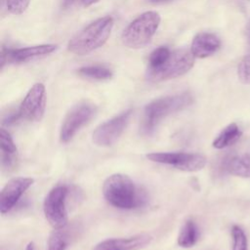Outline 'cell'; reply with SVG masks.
<instances>
[{
    "label": "cell",
    "mask_w": 250,
    "mask_h": 250,
    "mask_svg": "<svg viewBox=\"0 0 250 250\" xmlns=\"http://www.w3.org/2000/svg\"><path fill=\"white\" fill-rule=\"evenodd\" d=\"M242 132L235 123H230L225 127L221 133L216 137L212 146L217 149L228 147L234 144L241 137Z\"/></svg>",
    "instance_id": "cell-16"
},
{
    "label": "cell",
    "mask_w": 250,
    "mask_h": 250,
    "mask_svg": "<svg viewBox=\"0 0 250 250\" xmlns=\"http://www.w3.org/2000/svg\"><path fill=\"white\" fill-rule=\"evenodd\" d=\"M223 169L231 175L250 178V151L239 156L228 158L223 163Z\"/></svg>",
    "instance_id": "cell-15"
},
{
    "label": "cell",
    "mask_w": 250,
    "mask_h": 250,
    "mask_svg": "<svg viewBox=\"0 0 250 250\" xmlns=\"http://www.w3.org/2000/svg\"><path fill=\"white\" fill-rule=\"evenodd\" d=\"M221 47L220 38L211 32L197 33L191 42L190 52L194 58H207L215 54Z\"/></svg>",
    "instance_id": "cell-14"
},
{
    "label": "cell",
    "mask_w": 250,
    "mask_h": 250,
    "mask_svg": "<svg viewBox=\"0 0 250 250\" xmlns=\"http://www.w3.org/2000/svg\"><path fill=\"white\" fill-rule=\"evenodd\" d=\"M105 200L115 208L131 210L143 206L146 201V193L136 186L131 178L123 174H112L103 185Z\"/></svg>",
    "instance_id": "cell-1"
},
{
    "label": "cell",
    "mask_w": 250,
    "mask_h": 250,
    "mask_svg": "<svg viewBox=\"0 0 250 250\" xmlns=\"http://www.w3.org/2000/svg\"><path fill=\"white\" fill-rule=\"evenodd\" d=\"M192 101V96L185 92L162 97L148 103L144 109L142 124L140 126L141 133L146 136L151 135L165 117L188 107L191 104Z\"/></svg>",
    "instance_id": "cell-2"
},
{
    "label": "cell",
    "mask_w": 250,
    "mask_h": 250,
    "mask_svg": "<svg viewBox=\"0 0 250 250\" xmlns=\"http://www.w3.org/2000/svg\"><path fill=\"white\" fill-rule=\"evenodd\" d=\"M152 240L147 233H141L129 237L110 238L98 243L93 250H140Z\"/></svg>",
    "instance_id": "cell-13"
},
{
    "label": "cell",
    "mask_w": 250,
    "mask_h": 250,
    "mask_svg": "<svg viewBox=\"0 0 250 250\" xmlns=\"http://www.w3.org/2000/svg\"><path fill=\"white\" fill-rule=\"evenodd\" d=\"M194 64V56L190 50L178 49L171 52L169 59L158 68L147 69L146 78L151 82H160L180 77L188 72Z\"/></svg>",
    "instance_id": "cell-5"
},
{
    "label": "cell",
    "mask_w": 250,
    "mask_h": 250,
    "mask_svg": "<svg viewBox=\"0 0 250 250\" xmlns=\"http://www.w3.org/2000/svg\"><path fill=\"white\" fill-rule=\"evenodd\" d=\"M171 51L168 47L160 46L154 49L149 57H148V68L147 69H155L160 67L170 57Z\"/></svg>",
    "instance_id": "cell-20"
},
{
    "label": "cell",
    "mask_w": 250,
    "mask_h": 250,
    "mask_svg": "<svg viewBox=\"0 0 250 250\" xmlns=\"http://www.w3.org/2000/svg\"><path fill=\"white\" fill-rule=\"evenodd\" d=\"M160 21L157 12L148 11L141 14L123 30L121 34L122 43L131 49L144 48L155 34Z\"/></svg>",
    "instance_id": "cell-4"
},
{
    "label": "cell",
    "mask_w": 250,
    "mask_h": 250,
    "mask_svg": "<svg viewBox=\"0 0 250 250\" xmlns=\"http://www.w3.org/2000/svg\"><path fill=\"white\" fill-rule=\"evenodd\" d=\"M199 238V229L195 222L191 219L185 222L183 225L179 235H178V245L183 248L192 247Z\"/></svg>",
    "instance_id": "cell-17"
},
{
    "label": "cell",
    "mask_w": 250,
    "mask_h": 250,
    "mask_svg": "<svg viewBox=\"0 0 250 250\" xmlns=\"http://www.w3.org/2000/svg\"><path fill=\"white\" fill-rule=\"evenodd\" d=\"M58 48L55 44H43L25 48H19V49H9V48H2L1 52V63L2 66L5 62H28L30 60H34L36 58L44 57L56 51Z\"/></svg>",
    "instance_id": "cell-12"
},
{
    "label": "cell",
    "mask_w": 250,
    "mask_h": 250,
    "mask_svg": "<svg viewBox=\"0 0 250 250\" xmlns=\"http://www.w3.org/2000/svg\"><path fill=\"white\" fill-rule=\"evenodd\" d=\"M78 73L83 77L95 80H106L112 76L111 70L102 65L83 66L78 69Z\"/></svg>",
    "instance_id": "cell-18"
},
{
    "label": "cell",
    "mask_w": 250,
    "mask_h": 250,
    "mask_svg": "<svg viewBox=\"0 0 250 250\" xmlns=\"http://www.w3.org/2000/svg\"><path fill=\"white\" fill-rule=\"evenodd\" d=\"M31 0H6L8 11L13 15L22 14L28 7Z\"/></svg>",
    "instance_id": "cell-24"
},
{
    "label": "cell",
    "mask_w": 250,
    "mask_h": 250,
    "mask_svg": "<svg viewBox=\"0 0 250 250\" xmlns=\"http://www.w3.org/2000/svg\"><path fill=\"white\" fill-rule=\"evenodd\" d=\"M96 112V105L89 102H81L72 106L62 120L60 130L61 142H69L82 127L90 122Z\"/></svg>",
    "instance_id": "cell-8"
},
{
    "label": "cell",
    "mask_w": 250,
    "mask_h": 250,
    "mask_svg": "<svg viewBox=\"0 0 250 250\" xmlns=\"http://www.w3.org/2000/svg\"><path fill=\"white\" fill-rule=\"evenodd\" d=\"M20 119H21V116H20L19 109H18L17 111H13V112H10L7 115H5L2 119V124L6 125V126H10V125L15 124Z\"/></svg>",
    "instance_id": "cell-25"
},
{
    "label": "cell",
    "mask_w": 250,
    "mask_h": 250,
    "mask_svg": "<svg viewBox=\"0 0 250 250\" xmlns=\"http://www.w3.org/2000/svg\"><path fill=\"white\" fill-rule=\"evenodd\" d=\"M132 112V109H127L99 125L92 135L94 144L99 146H110L116 143L127 127Z\"/></svg>",
    "instance_id": "cell-9"
},
{
    "label": "cell",
    "mask_w": 250,
    "mask_h": 250,
    "mask_svg": "<svg viewBox=\"0 0 250 250\" xmlns=\"http://www.w3.org/2000/svg\"><path fill=\"white\" fill-rule=\"evenodd\" d=\"M46 107V90L42 83L34 84L22 100L19 113L21 119L26 121H40Z\"/></svg>",
    "instance_id": "cell-10"
},
{
    "label": "cell",
    "mask_w": 250,
    "mask_h": 250,
    "mask_svg": "<svg viewBox=\"0 0 250 250\" xmlns=\"http://www.w3.org/2000/svg\"><path fill=\"white\" fill-rule=\"evenodd\" d=\"M34 180L25 177L11 179L1 190L0 211L2 215L10 212L18 203L22 194L33 185Z\"/></svg>",
    "instance_id": "cell-11"
},
{
    "label": "cell",
    "mask_w": 250,
    "mask_h": 250,
    "mask_svg": "<svg viewBox=\"0 0 250 250\" xmlns=\"http://www.w3.org/2000/svg\"><path fill=\"white\" fill-rule=\"evenodd\" d=\"M99 0H80V2L82 3L83 6L85 7H88V6H91L93 4H95L96 2H98Z\"/></svg>",
    "instance_id": "cell-26"
},
{
    "label": "cell",
    "mask_w": 250,
    "mask_h": 250,
    "mask_svg": "<svg viewBox=\"0 0 250 250\" xmlns=\"http://www.w3.org/2000/svg\"><path fill=\"white\" fill-rule=\"evenodd\" d=\"M63 229H55L50 234L47 250H66L69 243V235Z\"/></svg>",
    "instance_id": "cell-19"
},
{
    "label": "cell",
    "mask_w": 250,
    "mask_h": 250,
    "mask_svg": "<svg viewBox=\"0 0 250 250\" xmlns=\"http://www.w3.org/2000/svg\"><path fill=\"white\" fill-rule=\"evenodd\" d=\"M0 143H1V152L10 153V154H17V146L16 144L9 134L4 128L0 129Z\"/></svg>",
    "instance_id": "cell-22"
},
{
    "label": "cell",
    "mask_w": 250,
    "mask_h": 250,
    "mask_svg": "<svg viewBox=\"0 0 250 250\" xmlns=\"http://www.w3.org/2000/svg\"><path fill=\"white\" fill-rule=\"evenodd\" d=\"M77 0H63V3H62V6L64 8H68L70 6H72ZM80 1V0H79Z\"/></svg>",
    "instance_id": "cell-27"
},
{
    "label": "cell",
    "mask_w": 250,
    "mask_h": 250,
    "mask_svg": "<svg viewBox=\"0 0 250 250\" xmlns=\"http://www.w3.org/2000/svg\"><path fill=\"white\" fill-rule=\"evenodd\" d=\"M146 158L152 162L168 165L185 172H197L203 169L207 163L206 157L196 152H151L146 154Z\"/></svg>",
    "instance_id": "cell-6"
},
{
    "label": "cell",
    "mask_w": 250,
    "mask_h": 250,
    "mask_svg": "<svg viewBox=\"0 0 250 250\" xmlns=\"http://www.w3.org/2000/svg\"><path fill=\"white\" fill-rule=\"evenodd\" d=\"M25 250H35V246H34V243L33 242H29L27 245H26V248Z\"/></svg>",
    "instance_id": "cell-28"
},
{
    "label": "cell",
    "mask_w": 250,
    "mask_h": 250,
    "mask_svg": "<svg viewBox=\"0 0 250 250\" xmlns=\"http://www.w3.org/2000/svg\"><path fill=\"white\" fill-rule=\"evenodd\" d=\"M232 237V250H248L247 237L244 230L239 226H232L231 228Z\"/></svg>",
    "instance_id": "cell-21"
},
{
    "label": "cell",
    "mask_w": 250,
    "mask_h": 250,
    "mask_svg": "<svg viewBox=\"0 0 250 250\" xmlns=\"http://www.w3.org/2000/svg\"><path fill=\"white\" fill-rule=\"evenodd\" d=\"M112 27L113 19L110 16L94 21L69 40L68 51L83 56L99 49L107 41Z\"/></svg>",
    "instance_id": "cell-3"
},
{
    "label": "cell",
    "mask_w": 250,
    "mask_h": 250,
    "mask_svg": "<svg viewBox=\"0 0 250 250\" xmlns=\"http://www.w3.org/2000/svg\"><path fill=\"white\" fill-rule=\"evenodd\" d=\"M67 192V188L60 185L53 188L45 197L44 215L50 226L55 229H63L67 225L68 218L65 204Z\"/></svg>",
    "instance_id": "cell-7"
},
{
    "label": "cell",
    "mask_w": 250,
    "mask_h": 250,
    "mask_svg": "<svg viewBox=\"0 0 250 250\" xmlns=\"http://www.w3.org/2000/svg\"><path fill=\"white\" fill-rule=\"evenodd\" d=\"M237 76L243 84H250V54L244 56L237 65Z\"/></svg>",
    "instance_id": "cell-23"
}]
</instances>
